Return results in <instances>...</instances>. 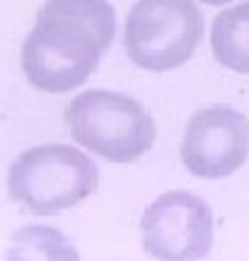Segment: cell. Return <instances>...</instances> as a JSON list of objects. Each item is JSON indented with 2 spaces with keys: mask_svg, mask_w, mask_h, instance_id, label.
<instances>
[{
  "mask_svg": "<svg viewBox=\"0 0 249 261\" xmlns=\"http://www.w3.org/2000/svg\"><path fill=\"white\" fill-rule=\"evenodd\" d=\"M65 126L78 148L111 165L145 158L157 138L155 119L145 104L104 87L75 94L65 104Z\"/></svg>",
  "mask_w": 249,
  "mask_h": 261,
  "instance_id": "cell-1",
  "label": "cell"
},
{
  "mask_svg": "<svg viewBox=\"0 0 249 261\" xmlns=\"http://www.w3.org/2000/svg\"><path fill=\"white\" fill-rule=\"evenodd\" d=\"M5 187L34 215H58L87 201L99 187V167L70 143H39L10 162Z\"/></svg>",
  "mask_w": 249,
  "mask_h": 261,
  "instance_id": "cell-2",
  "label": "cell"
},
{
  "mask_svg": "<svg viewBox=\"0 0 249 261\" xmlns=\"http://www.w3.org/2000/svg\"><path fill=\"white\" fill-rule=\"evenodd\" d=\"M104 54L99 39L85 24L39 10L19 48V68L37 92L70 94L97 73Z\"/></svg>",
  "mask_w": 249,
  "mask_h": 261,
  "instance_id": "cell-3",
  "label": "cell"
},
{
  "mask_svg": "<svg viewBox=\"0 0 249 261\" xmlns=\"http://www.w3.org/2000/svg\"><path fill=\"white\" fill-rule=\"evenodd\" d=\"M123 54L145 73L186 65L206 37L196 0H136L123 19Z\"/></svg>",
  "mask_w": 249,
  "mask_h": 261,
  "instance_id": "cell-4",
  "label": "cell"
},
{
  "mask_svg": "<svg viewBox=\"0 0 249 261\" xmlns=\"http://www.w3.org/2000/svg\"><path fill=\"white\" fill-rule=\"evenodd\" d=\"M143 249L155 261H201L213 249L211 203L186 189H169L140 215Z\"/></svg>",
  "mask_w": 249,
  "mask_h": 261,
  "instance_id": "cell-5",
  "label": "cell"
},
{
  "mask_svg": "<svg viewBox=\"0 0 249 261\" xmlns=\"http://www.w3.org/2000/svg\"><path fill=\"white\" fill-rule=\"evenodd\" d=\"M179 160L196 179H225L249 160V119L230 104H208L184 123Z\"/></svg>",
  "mask_w": 249,
  "mask_h": 261,
  "instance_id": "cell-6",
  "label": "cell"
},
{
  "mask_svg": "<svg viewBox=\"0 0 249 261\" xmlns=\"http://www.w3.org/2000/svg\"><path fill=\"white\" fill-rule=\"evenodd\" d=\"M208 44L225 70L249 75V0L230 3L213 17Z\"/></svg>",
  "mask_w": 249,
  "mask_h": 261,
  "instance_id": "cell-7",
  "label": "cell"
},
{
  "mask_svg": "<svg viewBox=\"0 0 249 261\" xmlns=\"http://www.w3.org/2000/svg\"><path fill=\"white\" fill-rule=\"evenodd\" d=\"M5 261H80V254L70 237L51 225H24L12 234Z\"/></svg>",
  "mask_w": 249,
  "mask_h": 261,
  "instance_id": "cell-8",
  "label": "cell"
},
{
  "mask_svg": "<svg viewBox=\"0 0 249 261\" xmlns=\"http://www.w3.org/2000/svg\"><path fill=\"white\" fill-rule=\"evenodd\" d=\"M41 12L63 15V17H70L85 24L99 39L104 51H109L116 34H119L116 10L109 0H44Z\"/></svg>",
  "mask_w": 249,
  "mask_h": 261,
  "instance_id": "cell-9",
  "label": "cell"
},
{
  "mask_svg": "<svg viewBox=\"0 0 249 261\" xmlns=\"http://www.w3.org/2000/svg\"><path fill=\"white\" fill-rule=\"evenodd\" d=\"M198 5H208V8H225V5H230L235 0H196Z\"/></svg>",
  "mask_w": 249,
  "mask_h": 261,
  "instance_id": "cell-10",
  "label": "cell"
}]
</instances>
